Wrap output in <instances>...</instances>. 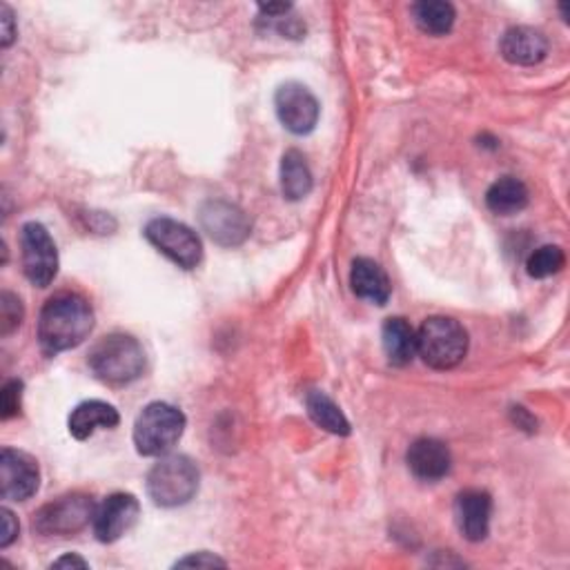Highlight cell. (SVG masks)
<instances>
[{
    "mask_svg": "<svg viewBox=\"0 0 570 570\" xmlns=\"http://www.w3.org/2000/svg\"><path fill=\"white\" fill-rule=\"evenodd\" d=\"M493 515V500L486 491H463L454 500V519L459 533L468 541H482L489 537Z\"/></svg>",
    "mask_w": 570,
    "mask_h": 570,
    "instance_id": "cell-13",
    "label": "cell"
},
{
    "mask_svg": "<svg viewBox=\"0 0 570 570\" xmlns=\"http://www.w3.org/2000/svg\"><path fill=\"white\" fill-rule=\"evenodd\" d=\"M313 189V172L299 150H288L281 158V193L288 201H302Z\"/></svg>",
    "mask_w": 570,
    "mask_h": 570,
    "instance_id": "cell-18",
    "label": "cell"
},
{
    "mask_svg": "<svg viewBox=\"0 0 570 570\" xmlns=\"http://www.w3.org/2000/svg\"><path fill=\"white\" fill-rule=\"evenodd\" d=\"M141 515V504L130 493H114L94 511V535L103 544L119 541L134 528Z\"/></svg>",
    "mask_w": 570,
    "mask_h": 570,
    "instance_id": "cell-11",
    "label": "cell"
},
{
    "mask_svg": "<svg viewBox=\"0 0 570 570\" xmlns=\"http://www.w3.org/2000/svg\"><path fill=\"white\" fill-rule=\"evenodd\" d=\"M486 206L497 217H513L528 206V187L515 176H504L489 187Z\"/></svg>",
    "mask_w": 570,
    "mask_h": 570,
    "instance_id": "cell-20",
    "label": "cell"
},
{
    "mask_svg": "<svg viewBox=\"0 0 570 570\" xmlns=\"http://www.w3.org/2000/svg\"><path fill=\"white\" fill-rule=\"evenodd\" d=\"M563 265H566V254L559 245H541L526 261V270L533 278H548L561 272Z\"/></svg>",
    "mask_w": 570,
    "mask_h": 570,
    "instance_id": "cell-23",
    "label": "cell"
},
{
    "mask_svg": "<svg viewBox=\"0 0 570 570\" xmlns=\"http://www.w3.org/2000/svg\"><path fill=\"white\" fill-rule=\"evenodd\" d=\"M350 285H352V293L359 299H365L374 306H386L391 299V293H393V285H391L386 270L376 261L365 259V256H361L352 263Z\"/></svg>",
    "mask_w": 570,
    "mask_h": 570,
    "instance_id": "cell-15",
    "label": "cell"
},
{
    "mask_svg": "<svg viewBox=\"0 0 570 570\" xmlns=\"http://www.w3.org/2000/svg\"><path fill=\"white\" fill-rule=\"evenodd\" d=\"M215 568V566H226V561L221 557H217L215 552H197V555H187L183 559L176 561V568Z\"/></svg>",
    "mask_w": 570,
    "mask_h": 570,
    "instance_id": "cell-26",
    "label": "cell"
},
{
    "mask_svg": "<svg viewBox=\"0 0 570 570\" xmlns=\"http://www.w3.org/2000/svg\"><path fill=\"white\" fill-rule=\"evenodd\" d=\"M94 376L108 386H125L136 382L145 370L143 346L130 335L103 337L91 348L87 359Z\"/></svg>",
    "mask_w": 570,
    "mask_h": 570,
    "instance_id": "cell-2",
    "label": "cell"
},
{
    "mask_svg": "<svg viewBox=\"0 0 570 570\" xmlns=\"http://www.w3.org/2000/svg\"><path fill=\"white\" fill-rule=\"evenodd\" d=\"M468 352L465 328L450 317H430L417 330V354L435 370L457 368Z\"/></svg>",
    "mask_w": 570,
    "mask_h": 570,
    "instance_id": "cell-4",
    "label": "cell"
},
{
    "mask_svg": "<svg viewBox=\"0 0 570 570\" xmlns=\"http://www.w3.org/2000/svg\"><path fill=\"white\" fill-rule=\"evenodd\" d=\"M306 408H308L310 419L319 428H324V430H328L332 435H341V437L350 435V421L346 419L341 408L326 393L310 391L306 395Z\"/></svg>",
    "mask_w": 570,
    "mask_h": 570,
    "instance_id": "cell-21",
    "label": "cell"
},
{
    "mask_svg": "<svg viewBox=\"0 0 570 570\" xmlns=\"http://www.w3.org/2000/svg\"><path fill=\"white\" fill-rule=\"evenodd\" d=\"M199 491V468L185 454L161 457L147 474V495L156 506L176 508L193 502Z\"/></svg>",
    "mask_w": 570,
    "mask_h": 570,
    "instance_id": "cell-3",
    "label": "cell"
},
{
    "mask_svg": "<svg viewBox=\"0 0 570 570\" xmlns=\"http://www.w3.org/2000/svg\"><path fill=\"white\" fill-rule=\"evenodd\" d=\"M21 397H23V384L21 382H8L3 393H0V408H3V419H12L21 413Z\"/></svg>",
    "mask_w": 570,
    "mask_h": 570,
    "instance_id": "cell-25",
    "label": "cell"
},
{
    "mask_svg": "<svg viewBox=\"0 0 570 570\" xmlns=\"http://www.w3.org/2000/svg\"><path fill=\"white\" fill-rule=\"evenodd\" d=\"M382 341H384V350H386L388 361L397 368L408 365L417 357V332L402 317H393L384 324Z\"/></svg>",
    "mask_w": 570,
    "mask_h": 570,
    "instance_id": "cell-19",
    "label": "cell"
},
{
    "mask_svg": "<svg viewBox=\"0 0 570 570\" xmlns=\"http://www.w3.org/2000/svg\"><path fill=\"white\" fill-rule=\"evenodd\" d=\"M94 506L91 497L74 493V495H65L52 504H45L36 515H34V528L41 535H74L78 530H83L91 519H94Z\"/></svg>",
    "mask_w": 570,
    "mask_h": 570,
    "instance_id": "cell-8",
    "label": "cell"
},
{
    "mask_svg": "<svg viewBox=\"0 0 570 570\" xmlns=\"http://www.w3.org/2000/svg\"><path fill=\"white\" fill-rule=\"evenodd\" d=\"M21 250H23V272L36 288L47 285L58 274V250L52 241L45 226L32 221L21 230Z\"/></svg>",
    "mask_w": 570,
    "mask_h": 570,
    "instance_id": "cell-7",
    "label": "cell"
},
{
    "mask_svg": "<svg viewBox=\"0 0 570 570\" xmlns=\"http://www.w3.org/2000/svg\"><path fill=\"white\" fill-rule=\"evenodd\" d=\"M94 330V310L87 299L74 293L52 297L39 317V341L47 354L80 346Z\"/></svg>",
    "mask_w": 570,
    "mask_h": 570,
    "instance_id": "cell-1",
    "label": "cell"
},
{
    "mask_svg": "<svg viewBox=\"0 0 570 570\" xmlns=\"http://www.w3.org/2000/svg\"><path fill=\"white\" fill-rule=\"evenodd\" d=\"M276 117L283 128L293 134H310L319 123V101L315 94L302 83H285L274 94Z\"/></svg>",
    "mask_w": 570,
    "mask_h": 570,
    "instance_id": "cell-9",
    "label": "cell"
},
{
    "mask_svg": "<svg viewBox=\"0 0 570 570\" xmlns=\"http://www.w3.org/2000/svg\"><path fill=\"white\" fill-rule=\"evenodd\" d=\"M185 430V415L165 402H154L141 410L134 424V446L143 457L169 452Z\"/></svg>",
    "mask_w": 570,
    "mask_h": 570,
    "instance_id": "cell-5",
    "label": "cell"
},
{
    "mask_svg": "<svg viewBox=\"0 0 570 570\" xmlns=\"http://www.w3.org/2000/svg\"><path fill=\"white\" fill-rule=\"evenodd\" d=\"M0 25H3V47H10L17 36V30H14V14L8 6L0 8Z\"/></svg>",
    "mask_w": 570,
    "mask_h": 570,
    "instance_id": "cell-28",
    "label": "cell"
},
{
    "mask_svg": "<svg viewBox=\"0 0 570 570\" xmlns=\"http://www.w3.org/2000/svg\"><path fill=\"white\" fill-rule=\"evenodd\" d=\"M201 228L208 237L221 245H239L250 234V221L245 212L228 201H210L201 208Z\"/></svg>",
    "mask_w": 570,
    "mask_h": 570,
    "instance_id": "cell-12",
    "label": "cell"
},
{
    "mask_svg": "<svg viewBox=\"0 0 570 570\" xmlns=\"http://www.w3.org/2000/svg\"><path fill=\"white\" fill-rule=\"evenodd\" d=\"M41 484V470L28 452L3 448L0 452V495L10 502H25L36 495Z\"/></svg>",
    "mask_w": 570,
    "mask_h": 570,
    "instance_id": "cell-10",
    "label": "cell"
},
{
    "mask_svg": "<svg viewBox=\"0 0 570 570\" xmlns=\"http://www.w3.org/2000/svg\"><path fill=\"white\" fill-rule=\"evenodd\" d=\"M145 239L183 270H195L204 259V243L199 234L174 219L158 217L145 226Z\"/></svg>",
    "mask_w": 570,
    "mask_h": 570,
    "instance_id": "cell-6",
    "label": "cell"
},
{
    "mask_svg": "<svg viewBox=\"0 0 570 570\" xmlns=\"http://www.w3.org/2000/svg\"><path fill=\"white\" fill-rule=\"evenodd\" d=\"M65 566L87 568V561H85L83 557H78V555H63V557H58V559L52 563V568H65Z\"/></svg>",
    "mask_w": 570,
    "mask_h": 570,
    "instance_id": "cell-30",
    "label": "cell"
},
{
    "mask_svg": "<svg viewBox=\"0 0 570 570\" xmlns=\"http://www.w3.org/2000/svg\"><path fill=\"white\" fill-rule=\"evenodd\" d=\"M413 17L417 28L430 36H446L454 25V8L443 0H424L413 6Z\"/></svg>",
    "mask_w": 570,
    "mask_h": 570,
    "instance_id": "cell-22",
    "label": "cell"
},
{
    "mask_svg": "<svg viewBox=\"0 0 570 570\" xmlns=\"http://www.w3.org/2000/svg\"><path fill=\"white\" fill-rule=\"evenodd\" d=\"M293 10L291 3H270V6H259V12L267 19H283Z\"/></svg>",
    "mask_w": 570,
    "mask_h": 570,
    "instance_id": "cell-29",
    "label": "cell"
},
{
    "mask_svg": "<svg viewBox=\"0 0 570 570\" xmlns=\"http://www.w3.org/2000/svg\"><path fill=\"white\" fill-rule=\"evenodd\" d=\"M21 321H23L21 299L14 297L12 293L0 295V332L8 337L21 326Z\"/></svg>",
    "mask_w": 570,
    "mask_h": 570,
    "instance_id": "cell-24",
    "label": "cell"
},
{
    "mask_svg": "<svg viewBox=\"0 0 570 570\" xmlns=\"http://www.w3.org/2000/svg\"><path fill=\"white\" fill-rule=\"evenodd\" d=\"M3 515V535H0V548H8L19 537V522L10 508L0 511Z\"/></svg>",
    "mask_w": 570,
    "mask_h": 570,
    "instance_id": "cell-27",
    "label": "cell"
},
{
    "mask_svg": "<svg viewBox=\"0 0 570 570\" xmlns=\"http://www.w3.org/2000/svg\"><path fill=\"white\" fill-rule=\"evenodd\" d=\"M502 56L513 65H537L548 54L546 36L535 28H511L502 39Z\"/></svg>",
    "mask_w": 570,
    "mask_h": 570,
    "instance_id": "cell-16",
    "label": "cell"
},
{
    "mask_svg": "<svg viewBox=\"0 0 570 570\" xmlns=\"http://www.w3.org/2000/svg\"><path fill=\"white\" fill-rule=\"evenodd\" d=\"M121 421L119 410L106 402L91 399V402H83L78 404L67 421L69 435L78 441L89 439L97 430H112L117 428Z\"/></svg>",
    "mask_w": 570,
    "mask_h": 570,
    "instance_id": "cell-17",
    "label": "cell"
},
{
    "mask_svg": "<svg viewBox=\"0 0 570 570\" xmlns=\"http://www.w3.org/2000/svg\"><path fill=\"white\" fill-rule=\"evenodd\" d=\"M406 461L417 480L430 482V484L443 480L452 465L448 446L432 437H421V439L413 441V446L408 448Z\"/></svg>",
    "mask_w": 570,
    "mask_h": 570,
    "instance_id": "cell-14",
    "label": "cell"
}]
</instances>
